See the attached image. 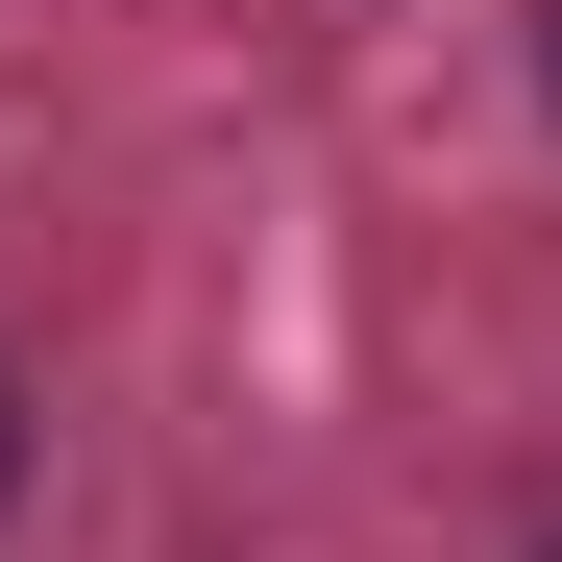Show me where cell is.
<instances>
[{"label": "cell", "mask_w": 562, "mask_h": 562, "mask_svg": "<svg viewBox=\"0 0 562 562\" xmlns=\"http://www.w3.org/2000/svg\"><path fill=\"white\" fill-rule=\"evenodd\" d=\"M0 464H25V416H0Z\"/></svg>", "instance_id": "cell-1"}]
</instances>
